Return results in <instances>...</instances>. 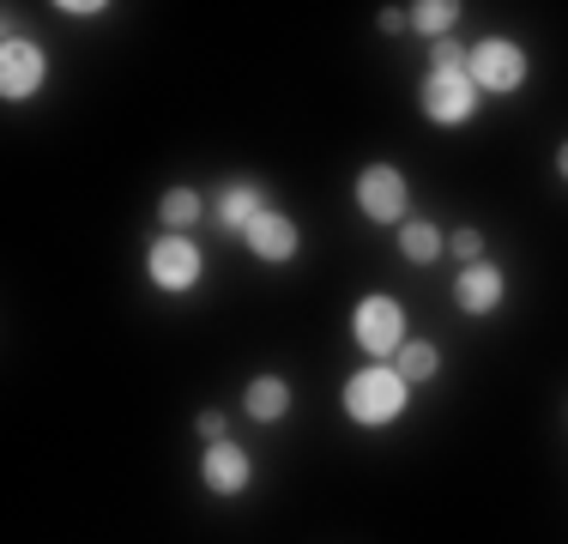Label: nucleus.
<instances>
[{
	"label": "nucleus",
	"instance_id": "obj_1",
	"mask_svg": "<svg viewBox=\"0 0 568 544\" xmlns=\"http://www.w3.org/2000/svg\"><path fill=\"white\" fill-rule=\"evenodd\" d=\"M405 400H412V381H405L394 363H363V370L345 381V417H351V424H363V430L399 424Z\"/></svg>",
	"mask_w": 568,
	"mask_h": 544
},
{
	"label": "nucleus",
	"instance_id": "obj_2",
	"mask_svg": "<svg viewBox=\"0 0 568 544\" xmlns=\"http://www.w3.org/2000/svg\"><path fill=\"white\" fill-rule=\"evenodd\" d=\"M351 339H357V351H369V363L399 357V345H405V309L394 303V296H363V303L351 309Z\"/></svg>",
	"mask_w": 568,
	"mask_h": 544
},
{
	"label": "nucleus",
	"instance_id": "obj_3",
	"mask_svg": "<svg viewBox=\"0 0 568 544\" xmlns=\"http://www.w3.org/2000/svg\"><path fill=\"white\" fill-rule=\"evenodd\" d=\"M417 103H424V115L436 121V128H466V121L478 115L484 91L471 85V73H429L424 85H417Z\"/></svg>",
	"mask_w": 568,
	"mask_h": 544
},
{
	"label": "nucleus",
	"instance_id": "obj_4",
	"mask_svg": "<svg viewBox=\"0 0 568 544\" xmlns=\"http://www.w3.org/2000/svg\"><path fill=\"white\" fill-rule=\"evenodd\" d=\"M145 272H152L158 291L182 296V291H194V284H200L206 254H200V242H187V236H175V230H164V236L152 242V254H145Z\"/></svg>",
	"mask_w": 568,
	"mask_h": 544
},
{
	"label": "nucleus",
	"instance_id": "obj_5",
	"mask_svg": "<svg viewBox=\"0 0 568 544\" xmlns=\"http://www.w3.org/2000/svg\"><path fill=\"white\" fill-rule=\"evenodd\" d=\"M471 85L490 91V98H508V91L526 85V54L520 43H508V37H484V43H471Z\"/></svg>",
	"mask_w": 568,
	"mask_h": 544
},
{
	"label": "nucleus",
	"instance_id": "obj_6",
	"mask_svg": "<svg viewBox=\"0 0 568 544\" xmlns=\"http://www.w3.org/2000/svg\"><path fill=\"white\" fill-rule=\"evenodd\" d=\"M405 206H412V188H405L394 163H369L357 175V212L369 224H405Z\"/></svg>",
	"mask_w": 568,
	"mask_h": 544
},
{
	"label": "nucleus",
	"instance_id": "obj_7",
	"mask_svg": "<svg viewBox=\"0 0 568 544\" xmlns=\"http://www.w3.org/2000/svg\"><path fill=\"white\" fill-rule=\"evenodd\" d=\"M43 79H49V54L37 43H24V37H7V43H0V98L7 103L37 98Z\"/></svg>",
	"mask_w": 568,
	"mask_h": 544
},
{
	"label": "nucleus",
	"instance_id": "obj_8",
	"mask_svg": "<svg viewBox=\"0 0 568 544\" xmlns=\"http://www.w3.org/2000/svg\"><path fill=\"white\" fill-rule=\"evenodd\" d=\"M242 242H248V254H254V261L284 266V261H296V249H303V230H296V218H291V212L266 206V212L254 218L248 230H242Z\"/></svg>",
	"mask_w": 568,
	"mask_h": 544
},
{
	"label": "nucleus",
	"instance_id": "obj_9",
	"mask_svg": "<svg viewBox=\"0 0 568 544\" xmlns=\"http://www.w3.org/2000/svg\"><path fill=\"white\" fill-rule=\"evenodd\" d=\"M200 484L212 490V496H242V490L254 484V460H248V447H236L224 435V442H212L206 447V460H200Z\"/></svg>",
	"mask_w": 568,
	"mask_h": 544
},
{
	"label": "nucleus",
	"instance_id": "obj_10",
	"mask_svg": "<svg viewBox=\"0 0 568 544\" xmlns=\"http://www.w3.org/2000/svg\"><path fill=\"white\" fill-rule=\"evenodd\" d=\"M503 291H508V279H503V266H496V261L459 266V279H454V303L466 309V315H496Z\"/></svg>",
	"mask_w": 568,
	"mask_h": 544
},
{
	"label": "nucleus",
	"instance_id": "obj_11",
	"mask_svg": "<svg viewBox=\"0 0 568 544\" xmlns=\"http://www.w3.org/2000/svg\"><path fill=\"white\" fill-rule=\"evenodd\" d=\"M242 412H248L254 424H278V417L291 412V381L284 375H254L248 393H242Z\"/></svg>",
	"mask_w": 568,
	"mask_h": 544
},
{
	"label": "nucleus",
	"instance_id": "obj_12",
	"mask_svg": "<svg viewBox=\"0 0 568 544\" xmlns=\"http://www.w3.org/2000/svg\"><path fill=\"white\" fill-rule=\"evenodd\" d=\"M261 212H266L261 182H236V188H224V194H219V224H224V230H236V236H242V230H248Z\"/></svg>",
	"mask_w": 568,
	"mask_h": 544
},
{
	"label": "nucleus",
	"instance_id": "obj_13",
	"mask_svg": "<svg viewBox=\"0 0 568 544\" xmlns=\"http://www.w3.org/2000/svg\"><path fill=\"white\" fill-rule=\"evenodd\" d=\"M442 249H448V236H442L429 218H405L399 224V254L412 266H429V261H442Z\"/></svg>",
	"mask_w": 568,
	"mask_h": 544
},
{
	"label": "nucleus",
	"instance_id": "obj_14",
	"mask_svg": "<svg viewBox=\"0 0 568 544\" xmlns=\"http://www.w3.org/2000/svg\"><path fill=\"white\" fill-rule=\"evenodd\" d=\"M394 370H399V375H405V381H412V387H417V381H429V375L442 370V351L429 345V339H412V345H399Z\"/></svg>",
	"mask_w": 568,
	"mask_h": 544
},
{
	"label": "nucleus",
	"instance_id": "obj_15",
	"mask_svg": "<svg viewBox=\"0 0 568 544\" xmlns=\"http://www.w3.org/2000/svg\"><path fill=\"white\" fill-rule=\"evenodd\" d=\"M200 212H206V206H200L194 188H170V194L158 200V218H164V230H175V236H187V224H194Z\"/></svg>",
	"mask_w": 568,
	"mask_h": 544
},
{
	"label": "nucleus",
	"instance_id": "obj_16",
	"mask_svg": "<svg viewBox=\"0 0 568 544\" xmlns=\"http://www.w3.org/2000/svg\"><path fill=\"white\" fill-rule=\"evenodd\" d=\"M454 19H459V7H454V0H424V7H412V31L436 37V43L454 31Z\"/></svg>",
	"mask_w": 568,
	"mask_h": 544
},
{
	"label": "nucleus",
	"instance_id": "obj_17",
	"mask_svg": "<svg viewBox=\"0 0 568 544\" xmlns=\"http://www.w3.org/2000/svg\"><path fill=\"white\" fill-rule=\"evenodd\" d=\"M466 67H471V49L454 43V37H442V43H436V67H429V73H466Z\"/></svg>",
	"mask_w": 568,
	"mask_h": 544
},
{
	"label": "nucleus",
	"instance_id": "obj_18",
	"mask_svg": "<svg viewBox=\"0 0 568 544\" xmlns=\"http://www.w3.org/2000/svg\"><path fill=\"white\" fill-rule=\"evenodd\" d=\"M448 249H454L466 266H478V261H484V236H478V230H454V236H448Z\"/></svg>",
	"mask_w": 568,
	"mask_h": 544
},
{
	"label": "nucleus",
	"instance_id": "obj_19",
	"mask_svg": "<svg viewBox=\"0 0 568 544\" xmlns=\"http://www.w3.org/2000/svg\"><path fill=\"white\" fill-rule=\"evenodd\" d=\"M375 24H382L387 37H399V31H412V7H382L375 12Z\"/></svg>",
	"mask_w": 568,
	"mask_h": 544
},
{
	"label": "nucleus",
	"instance_id": "obj_20",
	"mask_svg": "<svg viewBox=\"0 0 568 544\" xmlns=\"http://www.w3.org/2000/svg\"><path fill=\"white\" fill-rule=\"evenodd\" d=\"M194 430L206 435V442H224V435H230V424H224V412H200V417H194Z\"/></svg>",
	"mask_w": 568,
	"mask_h": 544
},
{
	"label": "nucleus",
	"instance_id": "obj_21",
	"mask_svg": "<svg viewBox=\"0 0 568 544\" xmlns=\"http://www.w3.org/2000/svg\"><path fill=\"white\" fill-rule=\"evenodd\" d=\"M55 12H67V19H98V12H110L103 0H61Z\"/></svg>",
	"mask_w": 568,
	"mask_h": 544
},
{
	"label": "nucleus",
	"instance_id": "obj_22",
	"mask_svg": "<svg viewBox=\"0 0 568 544\" xmlns=\"http://www.w3.org/2000/svg\"><path fill=\"white\" fill-rule=\"evenodd\" d=\"M557 170H562V182H568V140H562V152H557Z\"/></svg>",
	"mask_w": 568,
	"mask_h": 544
}]
</instances>
